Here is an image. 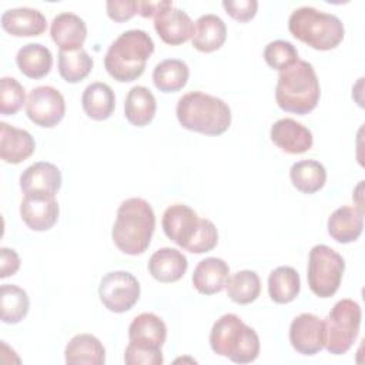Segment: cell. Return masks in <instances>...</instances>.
<instances>
[{"label":"cell","mask_w":365,"mask_h":365,"mask_svg":"<svg viewBox=\"0 0 365 365\" xmlns=\"http://www.w3.org/2000/svg\"><path fill=\"white\" fill-rule=\"evenodd\" d=\"M154 51V41L144 30L121 33L104 56L107 73L120 83H130L143 76L147 60Z\"/></svg>","instance_id":"2"},{"label":"cell","mask_w":365,"mask_h":365,"mask_svg":"<svg viewBox=\"0 0 365 365\" xmlns=\"http://www.w3.org/2000/svg\"><path fill=\"white\" fill-rule=\"evenodd\" d=\"M202 220L204 218H200L198 214L188 205L173 204L164 211L161 225L164 234L173 242L187 251L198 234Z\"/></svg>","instance_id":"11"},{"label":"cell","mask_w":365,"mask_h":365,"mask_svg":"<svg viewBox=\"0 0 365 365\" xmlns=\"http://www.w3.org/2000/svg\"><path fill=\"white\" fill-rule=\"evenodd\" d=\"M36 150L33 135L4 121L0 123V157L7 164H19L27 160Z\"/></svg>","instance_id":"20"},{"label":"cell","mask_w":365,"mask_h":365,"mask_svg":"<svg viewBox=\"0 0 365 365\" xmlns=\"http://www.w3.org/2000/svg\"><path fill=\"white\" fill-rule=\"evenodd\" d=\"M155 230V214L148 201L133 197L123 201L117 210L111 238L115 247L127 255L143 254Z\"/></svg>","instance_id":"1"},{"label":"cell","mask_w":365,"mask_h":365,"mask_svg":"<svg viewBox=\"0 0 365 365\" xmlns=\"http://www.w3.org/2000/svg\"><path fill=\"white\" fill-rule=\"evenodd\" d=\"M190 77V68L185 61L167 58L160 61L153 70L154 86L163 93H175L185 87Z\"/></svg>","instance_id":"30"},{"label":"cell","mask_w":365,"mask_h":365,"mask_svg":"<svg viewBox=\"0 0 365 365\" xmlns=\"http://www.w3.org/2000/svg\"><path fill=\"white\" fill-rule=\"evenodd\" d=\"M107 16L114 21H127L138 14V0H108L106 3Z\"/></svg>","instance_id":"39"},{"label":"cell","mask_w":365,"mask_h":365,"mask_svg":"<svg viewBox=\"0 0 365 365\" xmlns=\"http://www.w3.org/2000/svg\"><path fill=\"white\" fill-rule=\"evenodd\" d=\"M81 106L87 117L103 121L111 117L115 108V96L113 88L101 81L88 84L81 96Z\"/></svg>","instance_id":"26"},{"label":"cell","mask_w":365,"mask_h":365,"mask_svg":"<svg viewBox=\"0 0 365 365\" xmlns=\"http://www.w3.org/2000/svg\"><path fill=\"white\" fill-rule=\"evenodd\" d=\"M289 178L298 191L304 194H314L325 185L327 170L317 160H301L292 164Z\"/></svg>","instance_id":"31"},{"label":"cell","mask_w":365,"mask_h":365,"mask_svg":"<svg viewBox=\"0 0 365 365\" xmlns=\"http://www.w3.org/2000/svg\"><path fill=\"white\" fill-rule=\"evenodd\" d=\"M93 64V58L84 48L58 53V73L67 83L84 80L90 74Z\"/></svg>","instance_id":"34"},{"label":"cell","mask_w":365,"mask_h":365,"mask_svg":"<svg viewBox=\"0 0 365 365\" xmlns=\"http://www.w3.org/2000/svg\"><path fill=\"white\" fill-rule=\"evenodd\" d=\"M1 27L14 37H33L46 31L47 20L44 14L31 7L9 9L1 14Z\"/></svg>","instance_id":"19"},{"label":"cell","mask_w":365,"mask_h":365,"mask_svg":"<svg viewBox=\"0 0 365 365\" xmlns=\"http://www.w3.org/2000/svg\"><path fill=\"white\" fill-rule=\"evenodd\" d=\"M98 297L108 311L123 314L140 299V282L128 271L107 272L100 281Z\"/></svg>","instance_id":"9"},{"label":"cell","mask_w":365,"mask_h":365,"mask_svg":"<svg viewBox=\"0 0 365 365\" xmlns=\"http://www.w3.org/2000/svg\"><path fill=\"white\" fill-rule=\"evenodd\" d=\"M227 38V26L224 20L212 13L202 14L194 23L191 37L192 47L201 53H211L222 47Z\"/></svg>","instance_id":"24"},{"label":"cell","mask_w":365,"mask_h":365,"mask_svg":"<svg viewBox=\"0 0 365 365\" xmlns=\"http://www.w3.org/2000/svg\"><path fill=\"white\" fill-rule=\"evenodd\" d=\"M301 289L299 274L289 265H281L271 271L268 277V295L275 304L294 301Z\"/></svg>","instance_id":"29"},{"label":"cell","mask_w":365,"mask_h":365,"mask_svg":"<svg viewBox=\"0 0 365 365\" xmlns=\"http://www.w3.org/2000/svg\"><path fill=\"white\" fill-rule=\"evenodd\" d=\"M175 114L181 127L204 135L224 134L231 125L230 106L202 91H190L180 97Z\"/></svg>","instance_id":"3"},{"label":"cell","mask_w":365,"mask_h":365,"mask_svg":"<svg viewBox=\"0 0 365 365\" xmlns=\"http://www.w3.org/2000/svg\"><path fill=\"white\" fill-rule=\"evenodd\" d=\"M328 234L339 244H349L359 238L364 230V211L358 207H339L328 218Z\"/></svg>","instance_id":"22"},{"label":"cell","mask_w":365,"mask_h":365,"mask_svg":"<svg viewBox=\"0 0 365 365\" xmlns=\"http://www.w3.org/2000/svg\"><path fill=\"white\" fill-rule=\"evenodd\" d=\"M321 97V87L311 63L298 60L279 71L275 86V101L284 111L305 115L311 113Z\"/></svg>","instance_id":"4"},{"label":"cell","mask_w":365,"mask_h":365,"mask_svg":"<svg viewBox=\"0 0 365 365\" xmlns=\"http://www.w3.org/2000/svg\"><path fill=\"white\" fill-rule=\"evenodd\" d=\"M345 261L341 254L325 244L314 245L308 259V285L319 298L332 297L342 281Z\"/></svg>","instance_id":"8"},{"label":"cell","mask_w":365,"mask_h":365,"mask_svg":"<svg viewBox=\"0 0 365 365\" xmlns=\"http://www.w3.org/2000/svg\"><path fill=\"white\" fill-rule=\"evenodd\" d=\"M289 342L301 355H315L324 348V321L317 315L304 312L289 325Z\"/></svg>","instance_id":"12"},{"label":"cell","mask_w":365,"mask_h":365,"mask_svg":"<svg viewBox=\"0 0 365 365\" xmlns=\"http://www.w3.org/2000/svg\"><path fill=\"white\" fill-rule=\"evenodd\" d=\"M16 63L19 70L29 78L46 77L53 66L51 51L40 43H29L19 48L16 54Z\"/></svg>","instance_id":"28"},{"label":"cell","mask_w":365,"mask_h":365,"mask_svg":"<svg viewBox=\"0 0 365 365\" xmlns=\"http://www.w3.org/2000/svg\"><path fill=\"white\" fill-rule=\"evenodd\" d=\"M227 295L231 301L240 305L254 302L261 292V281L255 271L242 269L231 277L225 282Z\"/></svg>","instance_id":"32"},{"label":"cell","mask_w":365,"mask_h":365,"mask_svg":"<svg viewBox=\"0 0 365 365\" xmlns=\"http://www.w3.org/2000/svg\"><path fill=\"white\" fill-rule=\"evenodd\" d=\"M264 60L271 68L284 71L285 68L295 64L299 58L298 50L292 43L287 40H274L265 46Z\"/></svg>","instance_id":"35"},{"label":"cell","mask_w":365,"mask_h":365,"mask_svg":"<svg viewBox=\"0 0 365 365\" xmlns=\"http://www.w3.org/2000/svg\"><path fill=\"white\" fill-rule=\"evenodd\" d=\"M60 208L56 195L24 194L20 204V215L33 231H48L58 220Z\"/></svg>","instance_id":"13"},{"label":"cell","mask_w":365,"mask_h":365,"mask_svg":"<svg viewBox=\"0 0 365 365\" xmlns=\"http://www.w3.org/2000/svg\"><path fill=\"white\" fill-rule=\"evenodd\" d=\"M61 187V171L48 161L29 165L20 175V188L24 194L56 195Z\"/></svg>","instance_id":"15"},{"label":"cell","mask_w":365,"mask_h":365,"mask_svg":"<svg viewBox=\"0 0 365 365\" xmlns=\"http://www.w3.org/2000/svg\"><path fill=\"white\" fill-rule=\"evenodd\" d=\"M362 311L358 302L339 299L324 319V348L332 355H342L354 345L361 327Z\"/></svg>","instance_id":"7"},{"label":"cell","mask_w":365,"mask_h":365,"mask_svg":"<svg viewBox=\"0 0 365 365\" xmlns=\"http://www.w3.org/2000/svg\"><path fill=\"white\" fill-rule=\"evenodd\" d=\"M20 268L19 254L7 247L0 248V278L14 275Z\"/></svg>","instance_id":"40"},{"label":"cell","mask_w":365,"mask_h":365,"mask_svg":"<svg viewBox=\"0 0 365 365\" xmlns=\"http://www.w3.org/2000/svg\"><path fill=\"white\" fill-rule=\"evenodd\" d=\"M288 29L295 38L321 51L338 47L345 34L339 17L311 6L295 9L288 19Z\"/></svg>","instance_id":"6"},{"label":"cell","mask_w":365,"mask_h":365,"mask_svg":"<svg viewBox=\"0 0 365 365\" xmlns=\"http://www.w3.org/2000/svg\"><path fill=\"white\" fill-rule=\"evenodd\" d=\"M230 267L222 258L208 257L201 259L192 272V285L202 295H212L225 288Z\"/></svg>","instance_id":"23"},{"label":"cell","mask_w":365,"mask_h":365,"mask_svg":"<svg viewBox=\"0 0 365 365\" xmlns=\"http://www.w3.org/2000/svg\"><path fill=\"white\" fill-rule=\"evenodd\" d=\"M210 346L217 355L235 364L254 362L259 355L258 334L235 314H224L214 322Z\"/></svg>","instance_id":"5"},{"label":"cell","mask_w":365,"mask_h":365,"mask_svg":"<svg viewBox=\"0 0 365 365\" xmlns=\"http://www.w3.org/2000/svg\"><path fill=\"white\" fill-rule=\"evenodd\" d=\"M127 365H161L164 362L161 349H147L128 344L124 352Z\"/></svg>","instance_id":"37"},{"label":"cell","mask_w":365,"mask_h":365,"mask_svg":"<svg viewBox=\"0 0 365 365\" xmlns=\"http://www.w3.org/2000/svg\"><path fill=\"white\" fill-rule=\"evenodd\" d=\"M64 359L67 365H103L106 362V348L97 336L78 334L66 345Z\"/></svg>","instance_id":"25"},{"label":"cell","mask_w":365,"mask_h":365,"mask_svg":"<svg viewBox=\"0 0 365 365\" xmlns=\"http://www.w3.org/2000/svg\"><path fill=\"white\" fill-rule=\"evenodd\" d=\"M187 268V257L181 251L170 247L157 250L148 259V271L151 277L163 284H170L181 279Z\"/></svg>","instance_id":"21"},{"label":"cell","mask_w":365,"mask_h":365,"mask_svg":"<svg viewBox=\"0 0 365 365\" xmlns=\"http://www.w3.org/2000/svg\"><path fill=\"white\" fill-rule=\"evenodd\" d=\"M165 338L167 325L158 315L153 312H143L137 315L128 327L130 344L140 348L161 349Z\"/></svg>","instance_id":"18"},{"label":"cell","mask_w":365,"mask_h":365,"mask_svg":"<svg viewBox=\"0 0 365 365\" xmlns=\"http://www.w3.org/2000/svg\"><path fill=\"white\" fill-rule=\"evenodd\" d=\"M24 103V87L13 77H3L0 80V113L3 115H13Z\"/></svg>","instance_id":"36"},{"label":"cell","mask_w":365,"mask_h":365,"mask_svg":"<svg viewBox=\"0 0 365 365\" xmlns=\"http://www.w3.org/2000/svg\"><path fill=\"white\" fill-rule=\"evenodd\" d=\"M50 34L60 51H74L83 48L87 38L86 21L74 13L57 14L50 26Z\"/></svg>","instance_id":"17"},{"label":"cell","mask_w":365,"mask_h":365,"mask_svg":"<svg viewBox=\"0 0 365 365\" xmlns=\"http://www.w3.org/2000/svg\"><path fill=\"white\" fill-rule=\"evenodd\" d=\"M269 134L272 143L288 154H302L314 144L311 130L294 118H281L275 121Z\"/></svg>","instance_id":"14"},{"label":"cell","mask_w":365,"mask_h":365,"mask_svg":"<svg viewBox=\"0 0 365 365\" xmlns=\"http://www.w3.org/2000/svg\"><path fill=\"white\" fill-rule=\"evenodd\" d=\"M222 7L228 16L240 23L250 21L258 10L257 0H224Z\"/></svg>","instance_id":"38"},{"label":"cell","mask_w":365,"mask_h":365,"mask_svg":"<svg viewBox=\"0 0 365 365\" xmlns=\"http://www.w3.org/2000/svg\"><path fill=\"white\" fill-rule=\"evenodd\" d=\"M26 114L36 125L51 128L64 118V97L51 86L34 87L26 101Z\"/></svg>","instance_id":"10"},{"label":"cell","mask_w":365,"mask_h":365,"mask_svg":"<svg viewBox=\"0 0 365 365\" xmlns=\"http://www.w3.org/2000/svg\"><path fill=\"white\" fill-rule=\"evenodd\" d=\"M157 111V101L150 88L134 86L125 96L124 115L130 124L144 127L153 121Z\"/></svg>","instance_id":"27"},{"label":"cell","mask_w":365,"mask_h":365,"mask_svg":"<svg viewBox=\"0 0 365 365\" xmlns=\"http://www.w3.org/2000/svg\"><path fill=\"white\" fill-rule=\"evenodd\" d=\"M30 308L27 292L14 285L3 284L0 288V315L4 324H17L26 318Z\"/></svg>","instance_id":"33"},{"label":"cell","mask_w":365,"mask_h":365,"mask_svg":"<svg viewBox=\"0 0 365 365\" xmlns=\"http://www.w3.org/2000/svg\"><path fill=\"white\" fill-rule=\"evenodd\" d=\"M171 6H173V1L170 0H161V1L138 0V14L145 19H151V17L155 19L161 11L167 10Z\"/></svg>","instance_id":"41"},{"label":"cell","mask_w":365,"mask_h":365,"mask_svg":"<svg viewBox=\"0 0 365 365\" xmlns=\"http://www.w3.org/2000/svg\"><path fill=\"white\" fill-rule=\"evenodd\" d=\"M154 29L164 43L178 46L192 37L194 21L184 10L171 6L154 19Z\"/></svg>","instance_id":"16"}]
</instances>
